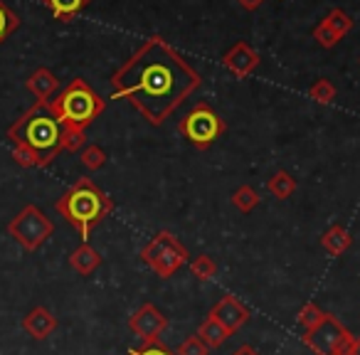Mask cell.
Instances as JSON below:
<instances>
[{"mask_svg":"<svg viewBox=\"0 0 360 355\" xmlns=\"http://www.w3.org/2000/svg\"><path fill=\"white\" fill-rule=\"evenodd\" d=\"M86 146V131H77V129H65L62 134V150H70L77 153Z\"/></svg>","mask_w":360,"mask_h":355,"instance_id":"cell-26","label":"cell"},{"mask_svg":"<svg viewBox=\"0 0 360 355\" xmlns=\"http://www.w3.org/2000/svg\"><path fill=\"white\" fill-rule=\"evenodd\" d=\"M52 232H55V225L37 205H25L8 222V235L25 252H37L50 240Z\"/></svg>","mask_w":360,"mask_h":355,"instance_id":"cell-7","label":"cell"},{"mask_svg":"<svg viewBox=\"0 0 360 355\" xmlns=\"http://www.w3.org/2000/svg\"><path fill=\"white\" fill-rule=\"evenodd\" d=\"M141 259L155 271L160 279H170L180 266L188 262V250L178 242L173 232H158L148 245L141 250Z\"/></svg>","mask_w":360,"mask_h":355,"instance_id":"cell-6","label":"cell"},{"mask_svg":"<svg viewBox=\"0 0 360 355\" xmlns=\"http://www.w3.org/2000/svg\"><path fill=\"white\" fill-rule=\"evenodd\" d=\"M230 330L225 328V325H220L217 323L215 318H212V316H207L205 321H202L200 323V328H198V338L202 340V343L207 345V348H220L222 343H225L227 338H230Z\"/></svg>","mask_w":360,"mask_h":355,"instance_id":"cell-17","label":"cell"},{"mask_svg":"<svg viewBox=\"0 0 360 355\" xmlns=\"http://www.w3.org/2000/svg\"><path fill=\"white\" fill-rule=\"evenodd\" d=\"M25 86L37 101H50L52 96L57 94V89H60V79H57L55 72L47 70V67H37V70L27 77Z\"/></svg>","mask_w":360,"mask_h":355,"instance_id":"cell-13","label":"cell"},{"mask_svg":"<svg viewBox=\"0 0 360 355\" xmlns=\"http://www.w3.org/2000/svg\"><path fill=\"white\" fill-rule=\"evenodd\" d=\"M232 355H259V353H257V350L252 348V345H240V348H237Z\"/></svg>","mask_w":360,"mask_h":355,"instance_id":"cell-32","label":"cell"},{"mask_svg":"<svg viewBox=\"0 0 360 355\" xmlns=\"http://www.w3.org/2000/svg\"><path fill=\"white\" fill-rule=\"evenodd\" d=\"M104 109L106 101L79 77L72 79L65 89L57 91V96L50 99V111L65 129L86 131V126L94 124V119H99Z\"/></svg>","mask_w":360,"mask_h":355,"instance_id":"cell-4","label":"cell"},{"mask_svg":"<svg viewBox=\"0 0 360 355\" xmlns=\"http://www.w3.org/2000/svg\"><path fill=\"white\" fill-rule=\"evenodd\" d=\"M266 191H269L276 200H286V198H291L296 193V178L291 173H286V170H279V173H274L269 178Z\"/></svg>","mask_w":360,"mask_h":355,"instance_id":"cell-18","label":"cell"},{"mask_svg":"<svg viewBox=\"0 0 360 355\" xmlns=\"http://www.w3.org/2000/svg\"><path fill=\"white\" fill-rule=\"evenodd\" d=\"M210 316L217 321L220 325H225L230 333H235V330H240L242 325L250 321V309H247L245 304H242L237 296H232V294H227V296H222L220 301H217L215 306H212V311H210Z\"/></svg>","mask_w":360,"mask_h":355,"instance_id":"cell-11","label":"cell"},{"mask_svg":"<svg viewBox=\"0 0 360 355\" xmlns=\"http://www.w3.org/2000/svg\"><path fill=\"white\" fill-rule=\"evenodd\" d=\"M237 3H240V8H245V11H257L264 0H237Z\"/></svg>","mask_w":360,"mask_h":355,"instance_id":"cell-31","label":"cell"},{"mask_svg":"<svg viewBox=\"0 0 360 355\" xmlns=\"http://www.w3.org/2000/svg\"><path fill=\"white\" fill-rule=\"evenodd\" d=\"M22 328L35 340H45L57 330V316H52V311L45 309V306H37L22 318Z\"/></svg>","mask_w":360,"mask_h":355,"instance_id":"cell-12","label":"cell"},{"mask_svg":"<svg viewBox=\"0 0 360 355\" xmlns=\"http://www.w3.org/2000/svg\"><path fill=\"white\" fill-rule=\"evenodd\" d=\"M79 160L86 170H101L106 165V153H104L101 146L91 143V146H84V148H82Z\"/></svg>","mask_w":360,"mask_h":355,"instance_id":"cell-23","label":"cell"},{"mask_svg":"<svg viewBox=\"0 0 360 355\" xmlns=\"http://www.w3.org/2000/svg\"><path fill=\"white\" fill-rule=\"evenodd\" d=\"M13 158H15V163L22 165V168H37V155L32 153L30 148H25V146H15V148H13Z\"/></svg>","mask_w":360,"mask_h":355,"instance_id":"cell-30","label":"cell"},{"mask_svg":"<svg viewBox=\"0 0 360 355\" xmlns=\"http://www.w3.org/2000/svg\"><path fill=\"white\" fill-rule=\"evenodd\" d=\"M323 318H326V311H321L316 304H306L304 309L299 311V316H296V321H299V325L304 328V333L306 330H314Z\"/></svg>","mask_w":360,"mask_h":355,"instance_id":"cell-25","label":"cell"},{"mask_svg":"<svg viewBox=\"0 0 360 355\" xmlns=\"http://www.w3.org/2000/svg\"><path fill=\"white\" fill-rule=\"evenodd\" d=\"M232 205L247 215V212H252L257 205H259V193H257L252 186H240L235 193H232Z\"/></svg>","mask_w":360,"mask_h":355,"instance_id":"cell-20","label":"cell"},{"mask_svg":"<svg viewBox=\"0 0 360 355\" xmlns=\"http://www.w3.org/2000/svg\"><path fill=\"white\" fill-rule=\"evenodd\" d=\"M350 245H353V237H350V232L340 225L328 227V230L321 235V247H323L330 257H340L343 252L350 250Z\"/></svg>","mask_w":360,"mask_h":355,"instance_id":"cell-15","label":"cell"},{"mask_svg":"<svg viewBox=\"0 0 360 355\" xmlns=\"http://www.w3.org/2000/svg\"><path fill=\"white\" fill-rule=\"evenodd\" d=\"M18 27H20V15L8 8L6 0H0V45H3Z\"/></svg>","mask_w":360,"mask_h":355,"instance_id":"cell-21","label":"cell"},{"mask_svg":"<svg viewBox=\"0 0 360 355\" xmlns=\"http://www.w3.org/2000/svg\"><path fill=\"white\" fill-rule=\"evenodd\" d=\"M191 274L195 276V279H200V281H210V279H215V274H217V264H215V259H212V257H207V254L195 257V259L191 262Z\"/></svg>","mask_w":360,"mask_h":355,"instance_id":"cell-22","label":"cell"},{"mask_svg":"<svg viewBox=\"0 0 360 355\" xmlns=\"http://www.w3.org/2000/svg\"><path fill=\"white\" fill-rule=\"evenodd\" d=\"M222 67L227 72H232L237 79H245V77H250L259 67V55H257L255 47L240 40L222 55Z\"/></svg>","mask_w":360,"mask_h":355,"instance_id":"cell-10","label":"cell"},{"mask_svg":"<svg viewBox=\"0 0 360 355\" xmlns=\"http://www.w3.org/2000/svg\"><path fill=\"white\" fill-rule=\"evenodd\" d=\"M323 22L335 32V35L340 37V40H343V37L348 35V32L353 30V25H355L353 18H350L345 11H340V8H333V11H330L328 15L323 18Z\"/></svg>","mask_w":360,"mask_h":355,"instance_id":"cell-19","label":"cell"},{"mask_svg":"<svg viewBox=\"0 0 360 355\" xmlns=\"http://www.w3.org/2000/svg\"><path fill=\"white\" fill-rule=\"evenodd\" d=\"M62 134L65 126L50 111V101H35L8 129L13 146H25L37 155V168H47L62 153Z\"/></svg>","mask_w":360,"mask_h":355,"instance_id":"cell-2","label":"cell"},{"mask_svg":"<svg viewBox=\"0 0 360 355\" xmlns=\"http://www.w3.org/2000/svg\"><path fill=\"white\" fill-rule=\"evenodd\" d=\"M200 84V75L160 37H148L111 77L114 99H129L153 126L163 124Z\"/></svg>","mask_w":360,"mask_h":355,"instance_id":"cell-1","label":"cell"},{"mask_svg":"<svg viewBox=\"0 0 360 355\" xmlns=\"http://www.w3.org/2000/svg\"><path fill=\"white\" fill-rule=\"evenodd\" d=\"M175 355H210V348H207L205 343H202L200 338L195 335H191L188 340H183V343L175 348Z\"/></svg>","mask_w":360,"mask_h":355,"instance_id":"cell-28","label":"cell"},{"mask_svg":"<svg viewBox=\"0 0 360 355\" xmlns=\"http://www.w3.org/2000/svg\"><path fill=\"white\" fill-rule=\"evenodd\" d=\"M91 0H42V6L55 15V20L70 22L75 15H79Z\"/></svg>","mask_w":360,"mask_h":355,"instance_id":"cell-16","label":"cell"},{"mask_svg":"<svg viewBox=\"0 0 360 355\" xmlns=\"http://www.w3.org/2000/svg\"><path fill=\"white\" fill-rule=\"evenodd\" d=\"M70 266L77 271V274L89 276L101 266V254L89 245V242H82V245L70 254Z\"/></svg>","mask_w":360,"mask_h":355,"instance_id":"cell-14","label":"cell"},{"mask_svg":"<svg viewBox=\"0 0 360 355\" xmlns=\"http://www.w3.org/2000/svg\"><path fill=\"white\" fill-rule=\"evenodd\" d=\"M55 210L79 232L82 240H89L91 230L99 225L104 217L111 215L114 202L111 198L96 186L91 178H79L60 200L55 202Z\"/></svg>","mask_w":360,"mask_h":355,"instance_id":"cell-3","label":"cell"},{"mask_svg":"<svg viewBox=\"0 0 360 355\" xmlns=\"http://www.w3.org/2000/svg\"><path fill=\"white\" fill-rule=\"evenodd\" d=\"M314 40L319 42V45L323 47V50H333V47H335V45H338V42H340V37L335 35V32L330 30V27L326 25L323 20H321L319 25L314 27Z\"/></svg>","mask_w":360,"mask_h":355,"instance_id":"cell-27","label":"cell"},{"mask_svg":"<svg viewBox=\"0 0 360 355\" xmlns=\"http://www.w3.org/2000/svg\"><path fill=\"white\" fill-rule=\"evenodd\" d=\"M350 355H360V335H355V340H353V350H350Z\"/></svg>","mask_w":360,"mask_h":355,"instance_id":"cell-33","label":"cell"},{"mask_svg":"<svg viewBox=\"0 0 360 355\" xmlns=\"http://www.w3.org/2000/svg\"><path fill=\"white\" fill-rule=\"evenodd\" d=\"M309 96L316 101V104H330L335 99V86L330 79H316L314 84L309 86Z\"/></svg>","mask_w":360,"mask_h":355,"instance_id":"cell-24","label":"cell"},{"mask_svg":"<svg viewBox=\"0 0 360 355\" xmlns=\"http://www.w3.org/2000/svg\"><path fill=\"white\" fill-rule=\"evenodd\" d=\"M126 355H175V350H170L158 340V343H143L141 348H131Z\"/></svg>","mask_w":360,"mask_h":355,"instance_id":"cell-29","label":"cell"},{"mask_svg":"<svg viewBox=\"0 0 360 355\" xmlns=\"http://www.w3.org/2000/svg\"><path fill=\"white\" fill-rule=\"evenodd\" d=\"M178 131L186 136L195 148L207 150L227 131V124L220 119V114H217L210 104L198 101L186 114V119H180Z\"/></svg>","mask_w":360,"mask_h":355,"instance_id":"cell-5","label":"cell"},{"mask_svg":"<svg viewBox=\"0 0 360 355\" xmlns=\"http://www.w3.org/2000/svg\"><path fill=\"white\" fill-rule=\"evenodd\" d=\"M353 340L355 335L330 314H326V318L314 330L304 333V345L316 355H350Z\"/></svg>","mask_w":360,"mask_h":355,"instance_id":"cell-8","label":"cell"},{"mask_svg":"<svg viewBox=\"0 0 360 355\" xmlns=\"http://www.w3.org/2000/svg\"><path fill=\"white\" fill-rule=\"evenodd\" d=\"M129 328L134 330L143 343H158L160 335L168 328V318H165L153 304H143L129 318Z\"/></svg>","mask_w":360,"mask_h":355,"instance_id":"cell-9","label":"cell"}]
</instances>
